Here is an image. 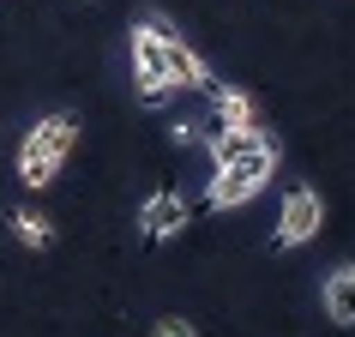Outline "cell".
I'll return each mask as SVG.
<instances>
[{"mask_svg": "<svg viewBox=\"0 0 355 337\" xmlns=\"http://www.w3.org/2000/svg\"><path fill=\"white\" fill-rule=\"evenodd\" d=\"M73 145H78V121H73V114H67V109L42 114L37 127L19 139V181L42 193V187L60 175V163L73 157Z\"/></svg>", "mask_w": 355, "mask_h": 337, "instance_id": "obj_1", "label": "cell"}, {"mask_svg": "<svg viewBox=\"0 0 355 337\" xmlns=\"http://www.w3.org/2000/svg\"><path fill=\"white\" fill-rule=\"evenodd\" d=\"M271 175H277V145L265 139V145H253L247 157H235V163H211L205 205H211V211H235V205H247Z\"/></svg>", "mask_w": 355, "mask_h": 337, "instance_id": "obj_2", "label": "cell"}, {"mask_svg": "<svg viewBox=\"0 0 355 337\" xmlns=\"http://www.w3.org/2000/svg\"><path fill=\"white\" fill-rule=\"evenodd\" d=\"M168 19L163 12H150V19H139L132 24V78H139V103L145 109H163L168 103Z\"/></svg>", "mask_w": 355, "mask_h": 337, "instance_id": "obj_3", "label": "cell"}, {"mask_svg": "<svg viewBox=\"0 0 355 337\" xmlns=\"http://www.w3.org/2000/svg\"><path fill=\"white\" fill-rule=\"evenodd\" d=\"M325 229V199H319L313 187H289L283 193V211H277V229H271V247L277 253H295V247H307Z\"/></svg>", "mask_w": 355, "mask_h": 337, "instance_id": "obj_4", "label": "cell"}, {"mask_svg": "<svg viewBox=\"0 0 355 337\" xmlns=\"http://www.w3.org/2000/svg\"><path fill=\"white\" fill-rule=\"evenodd\" d=\"M181 229H187V199H181L175 187H157L145 205H139V241H145V247L175 241Z\"/></svg>", "mask_w": 355, "mask_h": 337, "instance_id": "obj_5", "label": "cell"}, {"mask_svg": "<svg viewBox=\"0 0 355 337\" xmlns=\"http://www.w3.org/2000/svg\"><path fill=\"white\" fill-rule=\"evenodd\" d=\"M211 109H217V127H241V132H259V103L241 91V85H211Z\"/></svg>", "mask_w": 355, "mask_h": 337, "instance_id": "obj_6", "label": "cell"}, {"mask_svg": "<svg viewBox=\"0 0 355 337\" xmlns=\"http://www.w3.org/2000/svg\"><path fill=\"white\" fill-rule=\"evenodd\" d=\"M168 85H175V91H211V85H217L211 67H205V55L187 49L181 37H168Z\"/></svg>", "mask_w": 355, "mask_h": 337, "instance_id": "obj_7", "label": "cell"}, {"mask_svg": "<svg viewBox=\"0 0 355 337\" xmlns=\"http://www.w3.org/2000/svg\"><path fill=\"white\" fill-rule=\"evenodd\" d=\"M325 319L355 325V265H337L331 277H325Z\"/></svg>", "mask_w": 355, "mask_h": 337, "instance_id": "obj_8", "label": "cell"}, {"mask_svg": "<svg viewBox=\"0 0 355 337\" xmlns=\"http://www.w3.org/2000/svg\"><path fill=\"white\" fill-rule=\"evenodd\" d=\"M6 223H12V235H19L31 253H42V247H55V223L42 217V211H31V205H19V211H6Z\"/></svg>", "mask_w": 355, "mask_h": 337, "instance_id": "obj_9", "label": "cell"}, {"mask_svg": "<svg viewBox=\"0 0 355 337\" xmlns=\"http://www.w3.org/2000/svg\"><path fill=\"white\" fill-rule=\"evenodd\" d=\"M150 337H199V331H193V319L168 313V319H157V325H150Z\"/></svg>", "mask_w": 355, "mask_h": 337, "instance_id": "obj_10", "label": "cell"}, {"mask_svg": "<svg viewBox=\"0 0 355 337\" xmlns=\"http://www.w3.org/2000/svg\"><path fill=\"white\" fill-rule=\"evenodd\" d=\"M193 139H199V121H168V145H181V150H187Z\"/></svg>", "mask_w": 355, "mask_h": 337, "instance_id": "obj_11", "label": "cell"}]
</instances>
